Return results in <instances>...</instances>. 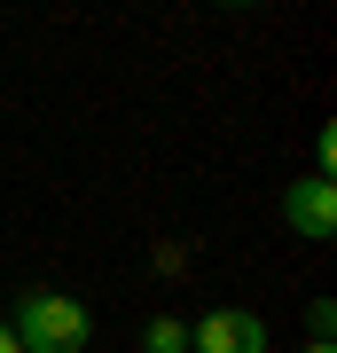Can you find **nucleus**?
<instances>
[{"label":"nucleus","mask_w":337,"mask_h":353,"mask_svg":"<svg viewBox=\"0 0 337 353\" xmlns=\"http://www.w3.org/2000/svg\"><path fill=\"white\" fill-rule=\"evenodd\" d=\"M8 330H16V345H24V353H79V345H87V330H94V314L71 299V290H24Z\"/></svg>","instance_id":"f257e3e1"},{"label":"nucleus","mask_w":337,"mask_h":353,"mask_svg":"<svg viewBox=\"0 0 337 353\" xmlns=\"http://www.w3.org/2000/svg\"><path fill=\"white\" fill-rule=\"evenodd\" d=\"M188 353H267V322L243 314V306H220L188 330Z\"/></svg>","instance_id":"f03ea898"},{"label":"nucleus","mask_w":337,"mask_h":353,"mask_svg":"<svg viewBox=\"0 0 337 353\" xmlns=\"http://www.w3.org/2000/svg\"><path fill=\"white\" fill-rule=\"evenodd\" d=\"M283 220L298 228V236H314V243H329L337 236V181H298V189H283Z\"/></svg>","instance_id":"7ed1b4c3"},{"label":"nucleus","mask_w":337,"mask_h":353,"mask_svg":"<svg viewBox=\"0 0 337 353\" xmlns=\"http://www.w3.org/2000/svg\"><path fill=\"white\" fill-rule=\"evenodd\" d=\"M141 353H188V330H181L173 314H157L150 330H141Z\"/></svg>","instance_id":"20e7f679"},{"label":"nucleus","mask_w":337,"mask_h":353,"mask_svg":"<svg viewBox=\"0 0 337 353\" xmlns=\"http://www.w3.org/2000/svg\"><path fill=\"white\" fill-rule=\"evenodd\" d=\"M306 330H314V345H329V330H337V306H329V299H314V306H306Z\"/></svg>","instance_id":"39448f33"},{"label":"nucleus","mask_w":337,"mask_h":353,"mask_svg":"<svg viewBox=\"0 0 337 353\" xmlns=\"http://www.w3.org/2000/svg\"><path fill=\"white\" fill-rule=\"evenodd\" d=\"M0 353H24V345H16V330H8V322H0Z\"/></svg>","instance_id":"423d86ee"},{"label":"nucleus","mask_w":337,"mask_h":353,"mask_svg":"<svg viewBox=\"0 0 337 353\" xmlns=\"http://www.w3.org/2000/svg\"><path fill=\"white\" fill-rule=\"evenodd\" d=\"M306 353H329V345H306Z\"/></svg>","instance_id":"0eeeda50"}]
</instances>
